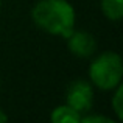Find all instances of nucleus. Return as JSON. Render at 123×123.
Returning a JSON list of instances; mask_svg holds the SVG:
<instances>
[{
  "label": "nucleus",
  "instance_id": "nucleus-1",
  "mask_svg": "<svg viewBox=\"0 0 123 123\" xmlns=\"http://www.w3.org/2000/svg\"><path fill=\"white\" fill-rule=\"evenodd\" d=\"M31 16L39 28L66 39L75 27V9L67 0H41L33 8Z\"/></svg>",
  "mask_w": 123,
  "mask_h": 123
},
{
  "label": "nucleus",
  "instance_id": "nucleus-2",
  "mask_svg": "<svg viewBox=\"0 0 123 123\" xmlns=\"http://www.w3.org/2000/svg\"><path fill=\"white\" fill-rule=\"evenodd\" d=\"M89 75L92 83L103 90H111L120 86L123 76L122 58L114 51H106L100 55L90 66Z\"/></svg>",
  "mask_w": 123,
  "mask_h": 123
},
{
  "label": "nucleus",
  "instance_id": "nucleus-3",
  "mask_svg": "<svg viewBox=\"0 0 123 123\" xmlns=\"http://www.w3.org/2000/svg\"><path fill=\"white\" fill-rule=\"evenodd\" d=\"M93 103V90L89 83L86 81H75L67 89V105L75 111L87 112L90 111Z\"/></svg>",
  "mask_w": 123,
  "mask_h": 123
},
{
  "label": "nucleus",
  "instance_id": "nucleus-4",
  "mask_svg": "<svg viewBox=\"0 0 123 123\" xmlns=\"http://www.w3.org/2000/svg\"><path fill=\"white\" fill-rule=\"evenodd\" d=\"M69 48L72 53H75L76 56H90V55L95 51V39H93L92 34L84 33V31H72L69 37Z\"/></svg>",
  "mask_w": 123,
  "mask_h": 123
},
{
  "label": "nucleus",
  "instance_id": "nucleus-5",
  "mask_svg": "<svg viewBox=\"0 0 123 123\" xmlns=\"http://www.w3.org/2000/svg\"><path fill=\"white\" fill-rule=\"evenodd\" d=\"M51 122L53 123H80L81 122V114L70 108L69 105L58 106L51 114Z\"/></svg>",
  "mask_w": 123,
  "mask_h": 123
},
{
  "label": "nucleus",
  "instance_id": "nucleus-6",
  "mask_svg": "<svg viewBox=\"0 0 123 123\" xmlns=\"http://www.w3.org/2000/svg\"><path fill=\"white\" fill-rule=\"evenodd\" d=\"M103 12L111 20H118L123 16V0H101Z\"/></svg>",
  "mask_w": 123,
  "mask_h": 123
},
{
  "label": "nucleus",
  "instance_id": "nucleus-7",
  "mask_svg": "<svg viewBox=\"0 0 123 123\" xmlns=\"http://www.w3.org/2000/svg\"><path fill=\"white\" fill-rule=\"evenodd\" d=\"M122 97H123V90H122V87H118L114 98H112V106H114V111L118 118H123V98Z\"/></svg>",
  "mask_w": 123,
  "mask_h": 123
},
{
  "label": "nucleus",
  "instance_id": "nucleus-8",
  "mask_svg": "<svg viewBox=\"0 0 123 123\" xmlns=\"http://www.w3.org/2000/svg\"><path fill=\"white\" fill-rule=\"evenodd\" d=\"M81 122L84 123H98V122H103V123H111V120L106 117H97V115H90V117H81Z\"/></svg>",
  "mask_w": 123,
  "mask_h": 123
},
{
  "label": "nucleus",
  "instance_id": "nucleus-9",
  "mask_svg": "<svg viewBox=\"0 0 123 123\" xmlns=\"http://www.w3.org/2000/svg\"><path fill=\"white\" fill-rule=\"evenodd\" d=\"M6 120H8V117H6V115L3 114V111L0 109V123H3V122H6Z\"/></svg>",
  "mask_w": 123,
  "mask_h": 123
},
{
  "label": "nucleus",
  "instance_id": "nucleus-10",
  "mask_svg": "<svg viewBox=\"0 0 123 123\" xmlns=\"http://www.w3.org/2000/svg\"><path fill=\"white\" fill-rule=\"evenodd\" d=\"M0 6H2V2H0Z\"/></svg>",
  "mask_w": 123,
  "mask_h": 123
}]
</instances>
